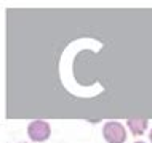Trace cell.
<instances>
[{
  "label": "cell",
  "mask_w": 152,
  "mask_h": 143,
  "mask_svg": "<svg viewBox=\"0 0 152 143\" xmlns=\"http://www.w3.org/2000/svg\"><path fill=\"white\" fill-rule=\"evenodd\" d=\"M126 124H128L130 130L134 133V135H142L146 127H147V121L146 119H128Z\"/></svg>",
  "instance_id": "3957f363"
},
{
  "label": "cell",
  "mask_w": 152,
  "mask_h": 143,
  "mask_svg": "<svg viewBox=\"0 0 152 143\" xmlns=\"http://www.w3.org/2000/svg\"><path fill=\"white\" fill-rule=\"evenodd\" d=\"M149 138H151V142H152V130H151V133H149Z\"/></svg>",
  "instance_id": "277c9868"
},
{
  "label": "cell",
  "mask_w": 152,
  "mask_h": 143,
  "mask_svg": "<svg viewBox=\"0 0 152 143\" xmlns=\"http://www.w3.org/2000/svg\"><path fill=\"white\" fill-rule=\"evenodd\" d=\"M27 133H29L31 140L45 142L50 137L51 129H50V124L47 121H32L29 124V127H27Z\"/></svg>",
  "instance_id": "7a4b0ae2"
},
{
  "label": "cell",
  "mask_w": 152,
  "mask_h": 143,
  "mask_svg": "<svg viewBox=\"0 0 152 143\" xmlns=\"http://www.w3.org/2000/svg\"><path fill=\"white\" fill-rule=\"evenodd\" d=\"M102 135L107 143H123L126 140V132L120 122H106L102 127Z\"/></svg>",
  "instance_id": "6da1fadb"
},
{
  "label": "cell",
  "mask_w": 152,
  "mask_h": 143,
  "mask_svg": "<svg viewBox=\"0 0 152 143\" xmlns=\"http://www.w3.org/2000/svg\"><path fill=\"white\" fill-rule=\"evenodd\" d=\"M134 143H144V142H134Z\"/></svg>",
  "instance_id": "5b68a950"
}]
</instances>
